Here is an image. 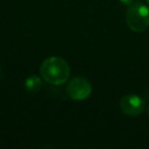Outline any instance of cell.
Listing matches in <instances>:
<instances>
[{"mask_svg":"<svg viewBox=\"0 0 149 149\" xmlns=\"http://www.w3.org/2000/svg\"><path fill=\"white\" fill-rule=\"evenodd\" d=\"M42 79L52 85L59 86L70 79V68L65 59L59 56H50L44 59L40 66Z\"/></svg>","mask_w":149,"mask_h":149,"instance_id":"cell-1","label":"cell"},{"mask_svg":"<svg viewBox=\"0 0 149 149\" xmlns=\"http://www.w3.org/2000/svg\"><path fill=\"white\" fill-rule=\"evenodd\" d=\"M126 22L133 32H144L149 27V8L140 1L133 2L126 11Z\"/></svg>","mask_w":149,"mask_h":149,"instance_id":"cell-2","label":"cell"},{"mask_svg":"<svg viewBox=\"0 0 149 149\" xmlns=\"http://www.w3.org/2000/svg\"><path fill=\"white\" fill-rule=\"evenodd\" d=\"M66 92L70 98L76 101L87 99L92 93V86L87 79L83 77H74L68 82Z\"/></svg>","mask_w":149,"mask_h":149,"instance_id":"cell-3","label":"cell"},{"mask_svg":"<svg viewBox=\"0 0 149 149\" xmlns=\"http://www.w3.org/2000/svg\"><path fill=\"white\" fill-rule=\"evenodd\" d=\"M120 110L129 116H138L145 107V101L142 97L135 94H128L120 101Z\"/></svg>","mask_w":149,"mask_h":149,"instance_id":"cell-4","label":"cell"},{"mask_svg":"<svg viewBox=\"0 0 149 149\" xmlns=\"http://www.w3.org/2000/svg\"><path fill=\"white\" fill-rule=\"evenodd\" d=\"M42 87V80L37 74H32L25 81V88L30 93H37Z\"/></svg>","mask_w":149,"mask_h":149,"instance_id":"cell-5","label":"cell"},{"mask_svg":"<svg viewBox=\"0 0 149 149\" xmlns=\"http://www.w3.org/2000/svg\"><path fill=\"white\" fill-rule=\"evenodd\" d=\"M118 1H120V3H122V4H124V5H131L132 4L133 2H134V0H118Z\"/></svg>","mask_w":149,"mask_h":149,"instance_id":"cell-6","label":"cell"},{"mask_svg":"<svg viewBox=\"0 0 149 149\" xmlns=\"http://www.w3.org/2000/svg\"><path fill=\"white\" fill-rule=\"evenodd\" d=\"M147 114H148V116H149V105H148V108H147Z\"/></svg>","mask_w":149,"mask_h":149,"instance_id":"cell-7","label":"cell"},{"mask_svg":"<svg viewBox=\"0 0 149 149\" xmlns=\"http://www.w3.org/2000/svg\"><path fill=\"white\" fill-rule=\"evenodd\" d=\"M146 1H147V2H148V3H149V0H146Z\"/></svg>","mask_w":149,"mask_h":149,"instance_id":"cell-8","label":"cell"}]
</instances>
